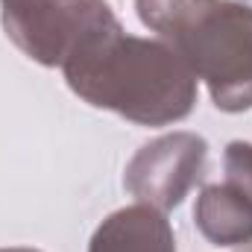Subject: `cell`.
<instances>
[{
  "label": "cell",
  "mask_w": 252,
  "mask_h": 252,
  "mask_svg": "<svg viewBox=\"0 0 252 252\" xmlns=\"http://www.w3.org/2000/svg\"><path fill=\"white\" fill-rule=\"evenodd\" d=\"M3 21L32 59L47 64H64L115 24L103 0H3Z\"/></svg>",
  "instance_id": "cell-3"
},
{
  "label": "cell",
  "mask_w": 252,
  "mask_h": 252,
  "mask_svg": "<svg viewBox=\"0 0 252 252\" xmlns=\"http://www.w3.org/2000/svg\"><path fill=\"white\" fill-rule=\"evenodd\" d=\"M70 85L94 106L118 109L135 121H176L190 109L193 85L173 50L124 38L112 24L64 62Z\"/></svg>",
  "instance_id": "cell-1"
},
{
  "label": "cell",
  "mask_w": 252,
  "mask_h": 252,
  "mask_svg": "<svg viewBox=\"0 0 252 252\" xmlns=\"http://www.w3.org/2000/svg\"><path fill=\"white\" fill-rule=\"evenodd\" d=\"M199 226L205 235L217 244H238L252 238V208L241 196V202H232L229 188H208L199 202Z\"/></svg>",
  "instance_id": "cell-5"
},
{
  "label": "cell",
  "mask_w": 252,
  "mask_h": 252,
  "mask_svg": "<svg viewBox=\"0 0 252 252\" xmlns=\"http://www.w3.org/2000/svg\"><path fill=\"white\" fill-rule=\"evenodd\" d=\"M91 252H173V238L164 217L150 208H129L97 232Z\"/></svg>",
  "instance_id": "cell-4"
},
{
  "label": "cell",
  "mask_w": 252,
  "mask_h": 252,
  "mask_svg": "<svg viewBox=\"0 0 252 252\" xmlns=\"http://www.w3.org/2000/svg\"><path fill=\"white\" fill-rule=\"evenodd\" d=\"M182 12L167 0H138L144 24H153L182 47V56L211 85L217 106H252V9L193 0Z\"/></svg>",
  "instance_id": "cell-2"
},
{
  "label": "cell",
  "mask_w": 252,
  "mask_h": 252,
  "mask_svg": "<svg viewBox=\"0 0 252 252\" xmlns=\"http://www.w3.org/2000/svg\"><path fill=\"white\" fill-rule=\"evenodd\" d=\"M12 252H27V250H12Z\"/></svg>",
  "instance_id": "cell-6"
}]
</instances>
